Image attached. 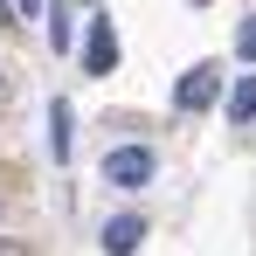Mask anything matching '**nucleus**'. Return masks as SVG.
<instances>
[{
  "label": "nucleus",
  "instance_id": "nucleus-8",
  "mask_svg": "<svg viewBox=\"0 0 256 256\" xmlns=\"http://www.w3.org/2000/svg\"><path fill=\"white\" fill-rule=\"evenodd\" d=\"M0 256H28V250H21V242H0Z\"/></svg>",
  "mask_w": 256,
  "mask_h": 256
},
{
  "label": "nucleus",
  "instance_id": "nucleus-10",
  "mask_svg": "<svg viewBox=\"0 0 256 256\" xmlns=\"http://www.w3.org/2000/svg\"><path fill=\"white\" fill-rule=\"evenodd\" d=\"M0 21H7V0H0Z\"/></svg>",
  "mask_w": 256,
  "mask_h": 256
},
{
  "label": "nucleus",
  "instance_id": "nucleus-9",
  "mask_svg": "<svg viewBox=\"0 0 256 256\" xmlns=\"http://www.w3.org/2000/svg\"><path fill=\"white\" fill-rule=\"evenodd\" d=\"M14 7H21V14H35V7H42V0H14Z\"/></svg>",
  "mask_w": 256,
  "mask_h": 256
},
{
  "label": "nucleus",
  "instance_id": "nucleus-2",
  "mask_svg": "<svg viewBox=\"0 0 256 256\" xmlns=\"http://www.w3.org/2000/svg\"><path fill=\"white\" fill-rule=\"evenodd\" d=\"M214 90H222V70H214V62H194V70L180 76V90H173V104H180V111H208Z\"/></svg>",
  "mask_w": 256,
  "mask_h": 256
},
{
  "label": "nucleus",
  "instance_id": "nucleus-5",
  "mask_svg": "<svg viewBox=\"0 0 256 256\" xmlns=\"http://www.w3.org/2000/svg\"><path fill=\"white\" fill-rule=\"evenodd\" d=\"M256 118V76H236V90H228V125H250Z\"/></svg>",
  "mask_w": 256,
  "mask_h": 256
},
{
  "label": "nucleus",
  "instance_id": "nucleus-6",
  "mask_svg": "<svg viewBox=\"0 0 256 256\" xmlns=\"http://www.w3.org/2000/svg\"><path fill=\"white\" fill-rule=\"evenodd\" d=\"M48 152H56V166L70 160V104H48Z\"/></svg>",
  "mask_w": 256,
  "mask_h": 256
},
{
  "label": "nucleus",
  "instance_id": "nucleus-1",
  "mask_svg": "<svg viewBox=\"0 0 256 256\" xmlns=\"http://www.w3.org/2000/svg\"><path fill=\"white\" fill-rule=\"evenodd\" d=\"M104 180H111V187H146V180H152V152H146V146L104 152Z\"/></svg>",
  "mask_w": 256,
  "mask_h": 256
},
{
  "label": "nucleus",
  "instance_id": "nucleus-7",
  "mask_svg": "<svg viewBox=\"0 0 256 256\" xmlns=\"http://www.w3.org/2000/svg\"><path fill=\"white\" fill-rule=\"evenodd\" d=\"M236 48H242V62H256V21H242V28H236Z\"/></svg>",
  "mask_w": 256,
  "mask_h": 256
},
{
  "label": "nucleus",
  "instance_id": "nucleus-4",
  "mask_svg": "<svg viewBox=\"0 0 256 256\" xmlns=\"http://www.w3.org/2000/svg\"><path fill=\"white\" fill-rule=\"evenodd\" d=\"M146 242V222L138 214H118V222H104V256H132Z\"/></svg>",
  "mask_w": 256,
  "mask_h": 256
},
{
  "label": "nucleus",
  "instance_id": "nucleus-3",
  "mask_svg": "<svg viewBox=\"0 0 256 256\" xmlns=\"http://www.w3.org/2000/svg\"><path fill=\"white\" fill-rule=\"evenodd\" d=\"M84 70H90V76H111V70H118V28H111V21H90Z\"/></svg>",
  "mask_w": 256,
  "mask_h": 256
}]
</instances>
